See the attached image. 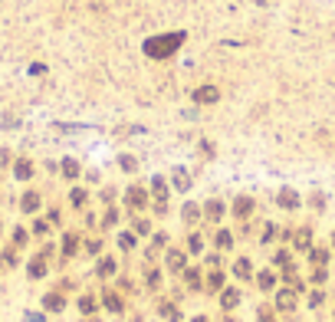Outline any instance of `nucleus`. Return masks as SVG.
<instances>
[{"mask_svg": "<svg viewBox=\"0 0 335 322\" xmlns=\"http://www.w3.org/2000/svg\"><path fill=\"white\" fill-rule=\"evenodd\" d=\"M181 39H184V33H168V36H155L145 43V53L155 56V59H164V56H171L174 46H181Z\"/></svg>", "mask_w": 335, "mask_h": 322, "instance_id": "1", "label": "nucleus"}, {"mask_svg": "<svg viewBox=\"0 0 335 322\" xmlns=\"http://www.w3.org/2000/svg\"><path fill=\"white\" fill-rule=\"evenodd\" d=\"M280 204L283 207H289V211H293V207H299V197H296V191H280Z\"/></svg>", "mask_w": 335, "mask_h": 322, "instance_id": "2", "label": "nucleus"}, {"mask_svg": "<svg viewBox=\"0 0 335 322\" xmlns=\"http://www.w3.org/2000/svg\"><path fill=\"white\" fill-rule=\"evenodd\" d=\"M194 99H197V102H217V89H214V86H204V89H197Z\"/></svg>", "mask_w": 335, "mask_h": 322, "instance_id": "3", "label": "nucleus"}, {"mask_svg": "<svg viewBox=\"0 0 335 322\" xmlns=\"http://www.w3.org/2000/svg\"><path fill=\"white\" fill-rule=\"evenodd\" d=\"M43 306H46L49 313H59V309H62V296H59V293H49V296L43 299Z\"/></svg>", "mask_w": 335, "mask_h": 322, "instance_id": "4", "label": "nucleus"}, {"mask_svg": "<svg viewBox=\"0 0 335 322\" xmlns=\"http://www.w3.org/2000/svg\"><path fill=\"white\" fill-rule=\"evenodd\" d=\"M125 201H128V204H132V207H141V204H145V191H141V188H132V191H128V197H125Z\"/></svg>", "mask_w": 335, "mask_h": 322, "instance_id": "5", "label": "nucleus"}, {"mask_svg": "<svg viewBox=\"0 0 335 322\" xmlns=\"http://www.w3.org/2000/svg\"><path fill=\"white\" fill-rule=\"evenodd\" d=\"M30 174H33V165H30V161H16V178L26 181Z\"/></svg>", "mask_w": 335, "mask_h": 322, "instance_id": "6", "label": "nucleus"}, {"mask_svg": "<svg viewBox=\"0 0 335 322\" xmlns=\"http://www.w3.org/2000/svg\"><path fill=\"white\" fill-rule=\"evenodd\" d=\"M250 207H253V201H250V197H240V201H237V207H234V211L240 214V217H247V214H250Z\"/></svg>", "mask_w": 335, "mask_h": 322, "instance_id": "7", "label": "nucleus"}, {"mask_svg": "<svg viewBox=\"0 0 335 322\" xmlns=\"http://www.w3.org/2000/svg\"><path fill=\"white\" fill-rule=\"evenodd\" d=\"M220 214H224L220 201H211V204H207V217H211V220H220Z\"/></svg>", "mask_w": 335, "mask_h": 322, "instance_id": "8", "label": "nucleus"}, {"mask_svg": "<svg viewBox=\"0 0 335 322\" xmlns=\"http://www.w3.org/2000/svg\"><path fill=\"white\" fill-rule=\"evenodd\" d=\"M237 303H240V293H237V290H227L224 293V306L230 309V306H237Z\"/></svg>", "mask_w": 335, "mask_h": 322, "instance_id": "9", "label": "nucleus"}, {"mask_svg": "<svg viewBox=\"0 0 335 322\" xmlns=\"http://www.w3.org/2000/svg\"><path fill=\"white\" fill-rule=\"evenodd\" d=\"M43 273H46V263H43V260H33V263H30V276H36V280H39Z\"/></svg>", "mask_w": 335, "mask_h": 322, "instance_id": "10", "label": "nucleus"}, {"mask_svg": "<svg viewBox=\"0 0 335 322\" xmlns=\"http://www.w3.org/2000/svg\"><path fill=\"white\" fill-rule=\"evenodd\" d=\"M309 240H312L309 230H299V234H296V247H299V250H306V247H309Z\"/></svg>", "mask_w": 335, "mask_h": 322, "instance_id": "11", "label": "nucleus"}, {"mask_svg": "<svg viewBox=\"0 0 335 322\" xmlns=\"http://www.w3.org/2000/svg\"><path fill=\"white\" fill-rule=\"evenodd\" d=\"M36 207H39V197H36V194H33V191H30V194L23 197V211H36Z\"/></svg>", "mask_w": 335, "mask_h": 322, "instance_id": "12", "label": "nucleus"}, {"mask_svg": "<svg viewBox=\"0 0 335 322\" xmlns=\"http://www.w3.org/2000/svg\"><path fill=\"white\" fill-rule=\"evenodd\" d=\"M115 273V263H112V260H102L99 263V276H112Z\"/></svg>", "mask_w": 335, "mask_h": 322, "instance_id": "13", "label": "nucleus"}, {"mask_svg": "<svg viewBox=\"0 0 335 322\" xmlns=\"http://www.w3.org/2000/svg\"><path fill=\"white\" fill-rule=\"evenodd\" d=\"M62 171L69 174V178H76V174H79V165H76V161L69 158V161H62Z\"/></svg>", "mask_w": 335, "mask_h": 322, "instance_id": "14", "label": "nucleus"}, {"mask_svg": "<svg viewBox=\"0 0 335 322\" xmlns=\"http://www.w3.org/2000/svg\"><path fill=\"white\" fill-rule=\"evenodd\" d=\"M293 303H296L293 293H280V309H293Z\"/></svg>", "mask_w": 335, "mask_h": 322, "instance_id": "15", "label": "nucleus"}, {"mask_svg": "<svg viewBox=\"0 0 335 322\" xmlns=\"http://www.w3.org/2000/svg\"><path fill=\"white\" fill-rule=\"evenodd\" d=\"M237 276H240V280L250 276V260H240V263H237Z\"/></svg>", "mask_w": 335, "mask_h": 322, "instance_id": "16", "label": "nucleus"}, {"mask_svg": "<svg viewBox=\"0 0 335 322\" xmlns=\"http://www.w3.org/2000/svg\"><path fill=\"white\" fill-rule=\"evenodd\" d=\"M79 309H82V313H92V309H95V299H92V296H82Z\"/></svg>", "mask_w": 335, "mask_h": 322, "instance_id": "17", "label": "nucleus"}, {"mask_svg": "<svg viewBox=\"0 0 335 322\" xmlns=\"http://www.w3.org/2000/svg\"><path fill=\"white\" fill-rule=\"evenodd\" d=\"M105 306L115 309V313H122V299H118V296H105Z\"/></svg>", "mask_w": 335, "mask_h": 322, "instance_id": "18", "label": "nucleus"}, {"mask_svg": "<svg viewBox=\"0 0 335 322\" xmlns=\"http://www.w3.org/2000/svg\"><path fill=\"white\" fill-rule=\"evenodd\" d=\"M174 184H178V188L184 191L187 184H191V181H187V174H184V171H178V174H174Z\"/></svg>", "mask_w": 335, "mask_h": 322, "instance_id": "19", "label": "nucleus"}, {"mask_svg": "<svg viewBox=\"0 0 335 322\" xmlns=\"http://www.w3.org/2000/svg\"><path fill=\"white\" fill-rule=\"evenodd\" d=\"M168 263H171L174 270H181V267H184V257H181V253H171V257H168Z\"/></svg>", "mask_w": 335, "mask_h": 322, "instance_id": "20", "label": "nucleus"}, {"mask_svg": "<svg viewBox=\"0 0 335 322\" xmlns=\"http://www.w3.org/2000/svg\"><path fill=\"white\" fill-rule=\"evenodd\" d=\"M118 244H122V247H125V250H128V247H132V244H135V237H132V234H122V237H118Z\"/></svg>", "mask_w": 335, "mask_h": 322, "instance_id": "21", "label": "nucleus"}, {"mask_svg": "<svg viewBox=\"0 0 335 322\" xmlns=\"http://www.w3.org/2000/svg\"><path fill=\"white\" fill-rule=\"evenodd\" d=\"M184 217H187V220H197V207L187 204V207H184Z\"/></svg>", "mask_w": 335, "mask_h": 322, "instance_id": "22", "label": "nucleus"}, {"mask_svg": "<svg viewBox=\"0 0 335 322\" xmlns=\"http://www.w3.org/2000/svg\"><path fill=\"white\" fill-rule=\"evenodd\" d=\"M82 201H86V191H72V204L79 207V204H82Z\"/></svg>", "mask_w": 335, "mask_h": 322, "instance_id": "23", "label": "nucleus"}, {"mask_svg": "<svg viewBox=\"0 0 335 322\" xmlns=\"http://www.w3.org/2000/svg\"><path fill=\"white\" fill-rule=\"evenodd\" d=\"M260 286H263V290H270V286H273V276L263 273V276H260Z\"/></svg>", "mask_w": 335, "mask_h": 322, "instance_id": "24", "label": "nucleus"}, {"mask_svg": "<svg viewBox=\"0 0 335 322\" xmlns=\"http://www.w3.org/2000/svg\"><path fill=\"white\" fill-rule=\"evenodd\" d=\"M217 247H230V234H217Z\"/></svg>", "mask_w": 335, "mask_h": 322, "instance_id": "25", "label": "nucleus"}, {"mask_svg": "<svg viewBox=\"0 0 335 322\" xmlns=\"http://www.w3.org/2000/svg\"><path fill=\"white\" fill-rule=\"evenodd\" d=\"M122 168L125 171H135V158H122Z\"/></svg>", "mask_w": 335, "mask_h": 322, "instance_id": "26", "label": "nucleus"}, {"mask_svg": "<svg viewBox=\"0 0 335 322\" xmlns=\"http://www.w3.org/2000/svg\"><path fill=\"white\" fill-rule=\"evenodd\" d=\"M220 283H224V276H220V273H214V276H211V290H217Z\"/></svg>", "mask_w": 335, "mask_h": 322, "instance_id": "27", "label": "nucleus"}, {"mask_svg": "<svg viewBox=\"0 0 335 322\" xmlns=\"http://www.w3.org/2000/svg\"><path fill=\"white\" fill-rule=\"evenodd\" d=\"M194 322H207V319H194Z\"/></svg>", "mask_w": 335, "mask_h": 322, "instance_id": "28", "label": "nucleus"}, {"mask_svg": "<svg viewBox=\"0 0 335 322\" xmlns=\"http://www.w3.org/2000/svg\"><path fill=\"white\" fill-rule=\"evenodd\" d=\"M332 244H335V234H332Z\"/></svg>", "mask_w": 335, "mask_h": 322, "instance_id": "29", "label": "nucleus"}]
</instances>
